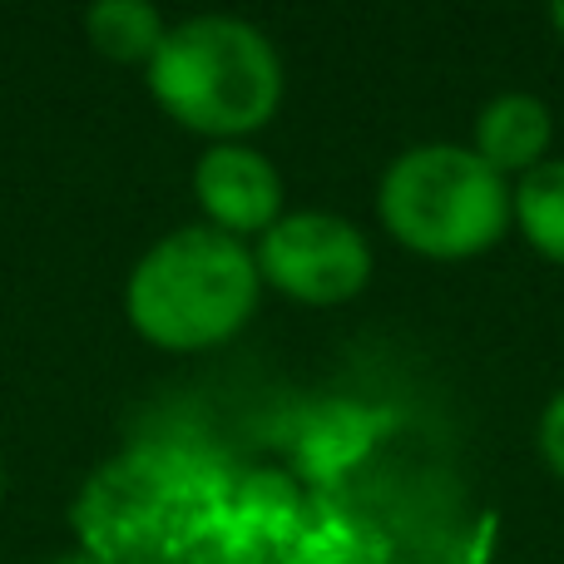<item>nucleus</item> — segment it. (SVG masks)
Masks as SVG:
<instances>
[{"label":"nucleus","instance_id":"nucleus-1","mask_svg":"<svg viewBox=\"0 0 564 564\" xmlns=\"http://www.w3.org/2000/svg\"><path fill=\"white\" fill-rule=\"evenodd\" d=\"M258 263L214 224L178 228L154 243L129 278V322L164 351L228 341L258 307Z\"/></svg>","mask_w":564,"mask_h":564},{"label":"nucleus","instance_id":"nucleus-2","mask_svg":"<svg viewBox=\"0 0 564 564\" xmlns=\"http://www.w3.org/2000/svg\"><path fill=\"white\" fill-rule=\"evenodd\" d=\"M149 89L184 129L238 139L278 115L282 65L248 20L198 15L164 35L149 59Z\"/></svg>","mask_w":564,"mask_h":564},{"label":"nucleus","instance_id":"nucleus-3","mask_svg":"<svg viewBox=\"0 0 564 564\" xmlns=\"http://www.w3.org/2000/svg\"><path fill=\"white\" fill-rule=\"evenodd\" d=\"M381 224L397 243L426 258H476L506 238L516 194L506 178L456 144H426L401 154L381 178Z\"/></svg>","mask_w":564,"mask_h":564},{"label":"nucleus","instance_id":"nucleus-4","mask_svg":"<svg viewBox=\"0 0 564 564\" xmlns=\"http://www.w3.org/2000/svg\"><path fill=\"white\" fill-rule=\"evenodd\" d=\"M253 263L258 278H268L288 297L332 307V302H347L367 288L371 248L337 214H288L263 234Z\"/></svg>","mask_w":564,"mask_h":564},{"label":"nucleus","instance_id":"nucleus-5","mask_svg":"<svg viewBox=\"0 0 564 564\" xmlns=\"http://www.w3.org/2000/svg\"><path fill=\"white\" fill-rule=\"evenodd\" d=\"M194 194L204 214L214 218L218 234L243 238V234H268L282 218V178L263 154L243 144H218L204 154L194 174Z\"/></svg>","mask_w":564,"mask_h":564},{"label":"nucleus","instance_id":"nucleus-6","mask_svg":"<svg viewBox=\"0 0 564 564\" xmlns=\"http://www.w3.org/2000/svg\"><path fill=\"white\" fill-rule=\"evenodd\" d=\"M550 139H555V119L535 95H500L476 119V154L496 174L540 169L550 154Z\"/></svg>","mask_w":564,"mask_h":564},{"label":"nucleus","instance_id":"nucleus-7","mask_svg":"<svg viewBox=\"0 0 564 564\" xmlns=\"http://www.w3.org/2000/svg\"><path fill=\"white\" fill-rule=\"evenodd\" d=\"M85 30L89 45L99 55L119 59V65H134V59H154L164 45V15L144 0H105V6L85 10Z\"/></svg>","mask_w":564,"mask_h":564},{"label":"nucleus","instance_id":"nucleus-8","mask_svg":"<svg viewBox=\"0 0 564 564\" xmlns=\"http://www.w3.org/2000/svg\"><path fill=\"white\" fill-rule=\"evenodd\" d=\"M516 218L540 253L564 263V159H550L520 178Z\"/></svg>","mask_w":564,"mask_h":564},{"label":"nucleus","instance_id":"nucleus-9","mask_svg":"<svg viewBox=\"0 0 564 564\" xmlns=\"http://www.w3.org/2000/svg\"><path fill=\"white\" fill-rule=\"evenodd\" d=\"M540 451H545L550 470L564 476V391L545 406V416H540Z\"/></svg>","mask_w":564,"mask_h":564},{"label":"nucleus","instance_id":"nucleus-10","mask_svg":"<svg viewBox=\"0 0 564 564\" xmlns=\"http://www.w3.org/2000/svg\"><path fill=\"white\" fill-rule=\"evenodd\" d=\"M550 20H555V30L564 35V6H555V10H550Z\"/></svg>","mask_w":564,"mask_h":564},{"label":"nucleus","instance_id":"nucleus-11","mask_svg":"<svg viewBox=\"0 0 564 564\" xmlns=\"http://www.w3.org/2000/svg\"><path fill=\"white\" fill-rule=\"evenodd\" d=\"M59 564H95V560H85V555H75V560H59Z\"/></svg>","mask_w":564,"mask_h":564}]
</instances>
